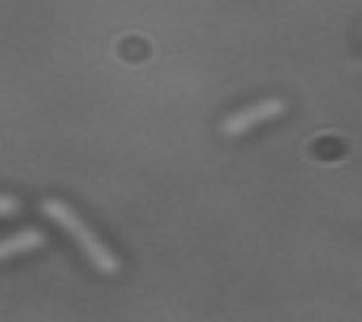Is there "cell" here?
<instances>
[{
    "label": "cell",
    "mask_w": 362,
    "mask_h": 322,
    "mask_svg": "<svg viewBox=\"0 0 362 322\" xmlns=\"http://www.w3.org/2000/svg\"><path fill=\"white\" fill-rule=\"evenodd\" d=\"M286 112V102L279 98H265L263 102H256L251 107L237 109L230 116H225L221 123V133L225 138H239V135H247L251 128L261 126L265 121H272L277 116Z\"/></svg>",
    "instance_id": "2"
},
{
    "label": "cell",
    "mask_w": 362,
    "mask_h": 322,
    "mask_svg": "<svg viewBox=\"0 0 362 322\" xmlns=\"http://www.w3.org/2000/svg\"><path fill=\"white\" fill-rule=\"evenodd\" d=\"M45 232L43 230H36V228H26L17 235H12L8 239L0 242V261L5 258H12L17 253H26V251H33V249H40L45 244Z\"/></svg>",
    "instance_id": "3"
},
{
    "label": "cell",
    "mask_w": 362,
    "mask_h": 322,
    "mask_svg": "<svg viewBox=\"0 0 362 322\" xmlns=\"http://www.w3.org/2000/svg\"><path fill=\"white\" fill-rule=\"evenodd\" d=\"M40 211H43V216L50 218L52 223H57L59 228H62L66 235L83 249L88 261L93 263V268L98 272H102V275H116V272L121 270L119 256H116V253L109 249V246L102 242L83 221H81V216L71 207H66V204L59 200L47 197V200L40 202Z\"/></svg>",
    "instance_id": "1"
},
{
    "label": "cell",
    "mask_w": 362,
    "mask_h": 322,
    "mask_svg": "<svg viewBox=\"0 0 362 322\" xmlns=\"http://www.w3.org/2000/svg\"><path fill=\"white\" fill-rule=\"evenodd\" d=\"M22 211V202L17 200L15 195H8V192H0V218L15 216Z\"/></svg>",
    "instance_id": "4"
}]
</instances>
